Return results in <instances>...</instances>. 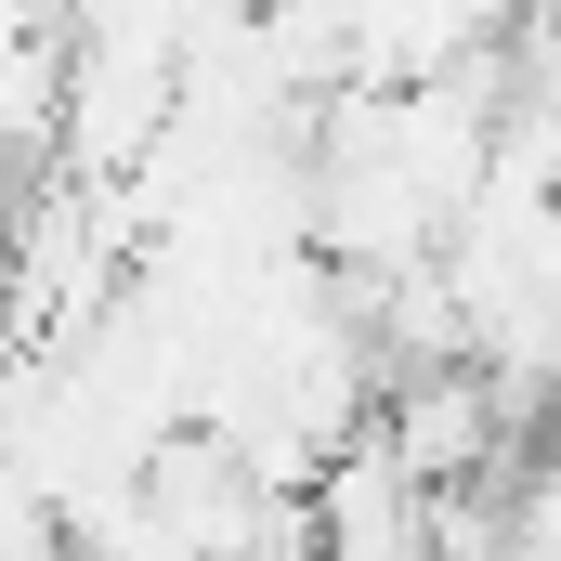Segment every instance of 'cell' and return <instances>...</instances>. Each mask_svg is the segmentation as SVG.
<instances>
[{
	"label": "cell",
	"mask_w": 561,
	"mask_h": 561,
	"mask_svg": "<svg viewBox=\"0 0 561 561\" xmlns=\"http://www.w3.org/2000/svg\"><path fill=\"white\" fill-rule=\"evenodd\" d=\"M510 549H561V405L510 457Z\"/></svg>",
	"instance_id": "cell-2"
},
{
	"label": "cell",
	"mask_w": 561,
	"mask_h": 561,
	"mask_svg": "<svg viewBox=\"0 0 561 561\" xmlns=\"http://www.w3.org/2000/svg\"><path fill=\"white\" fill-rule=\"evenodd\" d=\"M549 13H561V0H549Z\"/></svg>",
	"instance_id": "cell-3"
},
{
	"label": "cell",
	"mask_w": 561,
	"mask_h": 561,
	"mask_svg": "<svg viewBox=\"0 0 561 561\" xmlns=\"http://www.w3.org/2000/svg\"><path fill=\"white\" fill-rule=\"evenodd\" d=\"M313 549H353V561H405L431 549V483H419V457L392 444V419L366 405V419L340 431L327 457H313Z\"/></svg>",
	"instance_id": "cell-1"
}]
</instances>
